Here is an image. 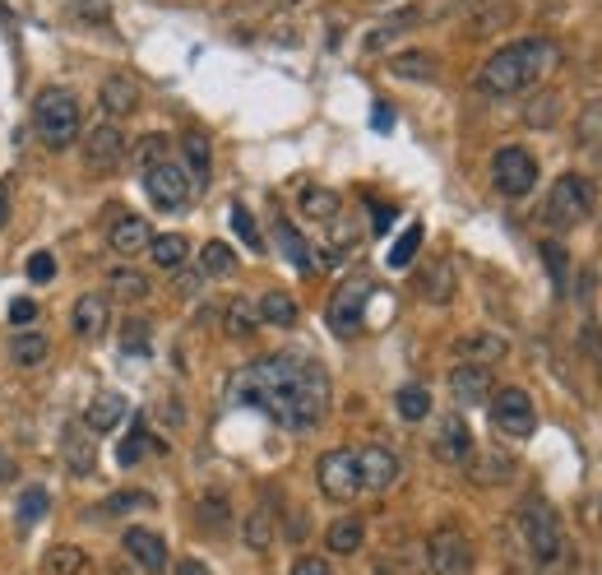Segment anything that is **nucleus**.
I'll return each mask as SVG.
<instances>
[{"instance_id": "f257e3e1", "label": "nucleus", "mask_w": 602, "mask_h": 575, "mask_svg": "<svg viewBox=\"0 0 602 575\" xmlns=\"http://www.w3.org/2000/svg\"><path fill=\"white\" fill-rule=\"evenodd\" d=\"M232 404L270 413L283 432H316L329 413V376L302 352H270L232 376Z\"/></svg>"}, {"instance_id": "f03ea898", "label": "nucleus", "mask_w": 602, "mask_h": 575, "mask_svg": "<svg viewBox=\"0 0 602 575\" xmlns=\"http://www.w3.org/2000/svg\"><path fill=\"white\" fill-rule=\"evenodd\" d=\"M556 61H561L556 42L519 37V42H510V47H501L496 56H486V65L478 70V88L486 98H515V94H524V88L543 84L556 70Z\"/></svg>"}, {"instance_id": "7ed1b4c3", "label": "nucleus", "mask_w": 602, "mask_h": 575, "mask_svg": "<svg viewBox=\"0 0 602 575\" xmlns=\"http://www.w3.org/2000/svg\"><path fill=\"white\" fill-rule=\"evenodd\" d=\"M33 130L37 140L47 149H70L79 135H84V121H79V102L70 88H47V94H37L33 102Z\"/></svg>"}, {"instance_id": "20e7f679", "label": "nucleus", "mask_w": 602, "mask_h": 575, "mask_svg": "<svg viewBox=\"0 0 602 575\" xmlns=\"http://www.w3.org/2000/svg\"><path fill=\"white\" fill-rule=\"evenodd\" d=\"M593 214V182H584V176H556L551 191H547V200L538 209V224L551 228V232H566L574 224H584V218Z\"/></svg>"}, {"instance_id": "39448f33", "label": "nucleus", "mask_w": 602, "mask_h": 575, "mask_svg": "<svg viewBox=\"0 0 602 575\" xmlns=\"http://www.w3.org/2000/svg\"><path fill=\"white\" fill-rule=\"evenodd\" d=\"M515 524H519V539L528 543V552H533V562H538V566H551L556 557H561V520L551 516V506L543 497H528L519 506Z\"/></svg>"}, {"instance_id": "423d86ee", "label": "nucleus", "mask_w": 602, "mask_h": 575, "mask_svg": "<svg viewBox=\"0 0 602 575\" xmlns=\"http://www.w3.org/2000/svg\"><path fill=\"white\" fill-rule=\"evenodd\" d=\"M144 195H149V200L158 205L163 214H182V209H190L195 186H190L186 167L167 153V159H158V163H149V167H144Z\"/></svg>"}, {"instance_id": "0eeeda50", "label": "nucleus", "mask_w": 602, "mask_h": 575, "mask_svg": "<svg viewBox=\"0 0 602 575\" xmlns=\"http://www.w3.org/2000/svg\"><path fill=\"white\" fill-rule=\"evenodd\" d=\"M366 302H371V279H366V274L343 279V283H339V293L329 297L325 325H329L339 339H352L357 329H362V321H366Z\"/></svg>"}, {"instance_id": "6e6552de", "label": "nucleus", "mask_w": 602, "mask_h": 575, "mask_svg": "<svg viewBox=\"0 0 602 575\" xmlns=\"http://www.w3.org/2000/svg\"><path fill=\"white\" fill-rule=\"evenodd\" d=\"M492 186L501 195H510V200H519V195L538 186V159H533L524 144H501L492 153Z\"/></svg>"}, {"instance_id": "1a4fd4ad", "label": "nucleus", "mask_w": 602, "mask_h": 575, "mask_svg": "<svg viewBox=\"0 0 602 575\" xmlns=\"http://www.w3.org/2000/svg\"><path fill=\"white\" fill-rule=\"evenodd\" d=\"M492 427L501 436H515V441H528L533 427H538V413H533V400H528V390L519 386H505L492 394Z\"/></svg>"}, {"instance_id": "9d476101", "label": "nucleus", "mask_w": 602, "mask_h": 575, "mask_svg": "<svg viewBox=\"0 0 602 575\" xmlns=\"http://www.w3.org/2000/svg\"><path fill=\"white\" fill-rule=\"evenodd\" d=\"M316 482L329 501H352L362 492V469H357V451H325L316 464Z\"/></svg>"}, {"instance_id": "9b49d317", "label": "nucleus", "mask_w": 602, "mask_h": 575, "mask_svg": "<svg viewBox=\"0 0 602 575\" xmlns=\"http://www.w3.org/2000/svg\"><path fill=\"white\" fill-rule=\"evenodd\" d=\"M79 144H84V167L94 172H117L125 159V130L117 121H98L94 130H84Z\"/></svg>"}, {"instance_id": "f8f14e48", "label": "nucleus", "mask_w": 602, "mask_h": 575, "mask_svg": "<svg viewBox=\"0 0 602 575\" xmlns=\"http://www.w3.org/2000/svg\"><path fill=\"white\" fill-rule=\"evenodd\" d=\"M427 562H431V575H468L473 571V547H468L459 529H436L427 543Z\"/></svg>"}, {"instance_id": "ddd939ff", "label": "nucleus", "mask_w": 602, "mask_h": 575, "mask_svg": "<svg viewBox=\"0 0 602 575\" xmlns=\"http://www.w3.org/2000/svg\"><path fill=\"white\" fill-rule=\"evenodd\" d=\"M357 469H362V492H390L398 474H404V464L390 446H366L357 451Z\"/></svg>"}, {"instance_id": "4468645a", "label": "nucleus", "mask_w": 602, "mask_h": 575, "mask_svg": "<svg viewBox=\"0 0 602 575\" xmlns=\"http://www.w3.org/2000/svg\"><path fill=\"white\" fill-rule=\"evenodd\" d=\"M492 367H478V362H459L450 371V394H455V404L463 409H473V404H486L492 400Z\"/></svg>"}, {"instance_id": "2eb2a0df", "label": "nucleus", "mask_w": 602, "mask_h": 575, "mask_svg": "<svg viewBox=\"0 0 602 575\" xmlns=\"http://www.w3.org/2000/svg\"><path fill=\"white\" fill-rule=\"evenodd\" d=\"M107 325H111V306L102 293H79L75 297V312H70V329L84 339V344H94L107 335Z\"/></svg>"}, {"instance_id": "dca6fc26", "label": "nucleus", "mask_w": 602, "mask_h": 575, "mask_svg": "<svg viewBox=\"0 0 602 575\" xmlns=\"http://www.w3.org/2000/svg\"><path fill=\"white\" fill-rule=\"evenodd\" d=\"M125 413H130V404H125L121 390H98L94 400H88V409H84V427L94 436H107V432H117L125 423Z\"/></svg>"}, {"instance_id": "f3484780", "label": "nucleus", "mask_w": 602, "mask_h": 575, "mask_svg": "<svg viewBox=\"0 0 602 575\" xmlns=\"http://www.w3.org/2000/svg\"><path fill=\"white\" fill-rule=\"evenodd\" d=\"M61 455H65V464H70L75 478H88V474L98 469L94 432H88L84 423H65V432H61Z\"/></svg>"}, {"instance_id": "a211bd4d", "label": "nucleus", "mask_w": 602, "mask_h": 575, "mask_svg": "<svg viewBox=\"0 0 602 575\" xmlns=\"http://www.w3.org/2000/svg\"><path fill=\"white\" fill-rule=\"evenodd\" d=\"M121 547H125L130 557H135L149 575H163V571H167V543L153 534V529H125V534H121Z\"/></svg>"}, {"instance_id": "6ab92c4d", "label": "nucleus", "mask_w": 602, "mask_h": 575, "mask_svg": "<svg viewBox=\"0 0 602 575\" xmlns=\"http://www.w3.org/2000/svg\"><path fill=\"white\" fill-rule=\"evenodd\" d=\"M436 455L445 464H468L473 459V432H468V423L455 413V417H440V432H436Z\"/></svg>"}, {"instance_id": "aec40b11", "label": "nucleus", "mask_w": 602, "mask_h": 575, "mask_svg": "<svg viewBox=\"0 0 602 575\" xmlns=\"http://www.w3.org/2000/svg\"><path fill=\"white\" fill-rule=\"evenodd\" d=\"M102 112H107V121H117V117H130L140 107V84L130 79V75H107V84H102Z\"/></svg>"}, {"instance_id": "412c9836", "label": "nucleus", "mask_w": 602, "mask_h": 575, "mask_svg": "<svg viewBox=\"0 0 602 575\" xmlns=\"http://www.w3.org/2000/svg\"><path fill=\"white\" fill-rule=\"evenodd\" d=\"M182 167L190 176V186H209V176H214V149L209 140L199 135V130H190V135L182 140Z\"/></svg>"}, {"instance_id": "4be33fe9", "label": "nucleus", "mask_w": 602, "mask_h": 575, "mask_svg": "<svg viewBox=\"0 0 602 575\" xmlns=\"http://www.w3.org/2000/svg\"><path fill=\"white\" fill-rule=\"evenodd\" d=\"M111 251L117 256H140V251H149V241H153V228L144 224V218H117V224H111Z\"/></svg>"}, {"instance_id": "5701e85b", "label": "nucleus", "mask_w": 602, "mask_h": 575, "mask_svg": "<svg viewBox=\"0 0 602 575\" xmlns=\"http://www.w3.org/2000/svg\"><path fill=\"white\" fill-rule=\"evenodd\" d=\"M459 352H463L468 362H478V367H492V362H501L505 352H510V344L501 335H486V329H478V335H463L459 339Z\"/></svg>"}, {"instance_id": "b1692460", "label": "nucleus", "mask_w": 602, "mask_h": 575, "mask_svg": "<svg viewBox=\"0 0 602 575\" xmlns=\"http://www.w3.org/2000/svg\"><path fill=\"white\" fill-rule=\"evenodd\" d=\"M362 539H366V524L357 520V516H343V520H333V524H329L325 547L333 552V557H352V552L362 547Z\"/></svg>"}, {"instance_id": "393cba45", "label": "nucleus", "mask_w": 602, "mask_h": 575, "mask_svg": "<svg viewBox=\"0 0 602 575\" xmlns=\"http://www.w3.org/2000/svg\"><path fill=\"white\" fill-rule=\"evenodd\" d=\"M417 293L427 297V302H450L455 297V270H450V260H436V264H427L422 270V279H417Z\"/></svg>"}, {"instance_id": "a878e982", "label": "nucleus", "mask_w": 602, "mask_h": 575, "mask_svg": "<svg viewBox=\"0 0 602 575\" xmlns=\"http://www.w3.org/2000/svg\"><path fill=\"white\" fill-rule=\"evenodd\" d=\"M149 256H153V264H158V270H182L186 256H190V241H186L182 232H163V237L153 232Z\"/></svg>"}, {"instance_id": "bb28decb", "label": "nucleus", "mask_w": 602, "mask_h": 575, "mask_svg": "<svg viewBox=\"0 0 602 575\" xmlns=\"http://www.w3.org/2000/svg\"><path fill=\"white\" fill-rule=\"evenodd\" d=\"M255 312H260V325H278V329H293L297 325V302H293V293H278V288H274V293H264L260 297V306H255Z\"/></svg>"}, {"instance_id": "cd10ccee", "label": "nucleus", "mask_w": 602, "mask_h": 575, "mask_svg": "<svg viewBox=\"0 0 602 575\" xmlns=\"http://www.w3.org/2000/svg\"><path fill=\"white\" fill-rule=\"evenodd\" d=\"M274 237H278V251H283L287 260H293V264H297V270H302V274H310V270H316V256H310V251H306V241H302V232H297L293 224H287V218H283V214L274 218Z\"/></svg>"}, {"instance_id": "c85d7f7f", "label": "nucleus", "mask_w": 602, "mask_h": 575, "mask_svg": "<svg viewBox=\"0 0 602 575\" xmlns=\"http://www.w3.org/2000/svg\"><path fill=\"white\" fill-rule=\"evenodd\" d=\"M107 293L117 302H144L149 297V279L140 270H130V264H117V270L107 274Z\"/></svg>"}, {"instance_id": "c756f323", "label": "nucleus", "mask_w": 602, "mask_h": 575, "mask_svg": "<svg viewBox=\"0 0 602 575\" xmlns=\"http://www.w3.org/2000/svg\"><path fill=\"white\" fill-rule=\"evenodd\" d=\"M579 135H574V144H579V153H589V159H602V102H589L584 112H579Z\"/></svg>"}, {"instance_id": "7c9ffc66", "label": "nucleus", "mask_w": 602, "mask_h": 575, "mask_svg": "<svg viewBox=\"0 0 602 575\" xmlns=\"http://www.w3.org/2000/svg\"><path fill=\"white\" fill-rule=\"evenodd\" d=\"M390 75H398V79H436L440 75V61L431 52H398L390 61Z\"/></svg>"}, {"instance_id": "2f4dec72", "label": "nucleus", "mask_w": 602, "mask_h": 575, "mask_svg": "<svg viewBox=\"0 0 602 575\" xmlns=\"http://www.w3.org/2000/svg\"><path fill=\"white\" fill-rule=\"evenodd\" d=\"M47 335H37V329H24V335H14L10 339V362L14 367H37V362H47Z\"/></svg>"}, {"instance_id": "473e14b6", "label": "nucleus", "mask_w": 602, "mask_h": 575, "mask_svg": "<svg viewBox=\"0 0 602 575\" xmlns=\"http://www.w3.org/2000/svg\"><path fill=\"white\" fill-rule=\"evenodd\" d=\"M237 270V256L228 241H205V256H199V274L205 279H222V274H232Z\"/></svg>"}, {"instance_id": "72a5a7b5", "label": "nucleus", "mask_w": 602, "mask_h": 575, "mask_svg": "<svg viewBox=\"0 0 602 575\" xmlns=\"http://www.w3.org/2000/svg\"><path fill=\"white\" fill-rule=\"evenodd\" d=\"M241 534H247V547L251 552H264L274 543V516H270V506H260V511L247 516V524H241Z\"/></svg>"}, {"instance_id": "f704fd0d", "label": "nucleus", "mask_w": 602, "mask_h": 575, "mask_svg": "<svg viewBox=\"0 0 602 575\" xmlns=\"http://www.w3.org/2000/svg\"><path fill=\"white\" fill-rule=\"evenodd\" d=\"M394 409H398V417H404V423H422V417L431 413V394L422 390V386H404L394 394Z\"/></svg>"}, {"instance_id": "c9c22d12", "label": "nucleus", "mask_w": 602, "mask_h": 575, "mask_svg": "<svg viewBox=\"0 0 602 575\" xmlns=\"http://www.w3.org/2000/svg\"><path fill=\"white\" fill-rule=\"evenodd\" d=\"M47 575H88V557L79 547H70V543H61V547H52L47 552Z\"/></svg>"}, {"instance_id": "e433bc0d", "label": "nucleus", "mask_w": 602, "mask_h": 575, "mask_svg": "<svg viewBox=\"0 0 602 575\" xmlns=\"http://www.w3.org/2000/svg\"><path fill=\"white\" fill-rule=\"evenodd\" d=\"M228 335L232 339H247V335H255V325H260V312H255V302H247V297H237V302H228Z\"/></svg>"}, {"instance_id": "4c0bfd02", "label": "nucleus", "mask_w": 602, "mask_h": 575, "mask_svg": "<svg viewBox=\"0 0 602 575\" xmlns=\"http://www.w3.org/2000/svg\"><path fill=\"white\" fill-rule=\"evenodd\" d=\"M510 19H515V6H510V0H496V6H486L482 14H473V24H468V33H473V37H486V33L505 29Z\"/></svg>"}, {"instance_id": "58836bf2", "label": "nucleus", "mask_w": 602, "mask_h": 575, "mask_svg": "<svg viewBox=\"0 0 602 575\" xmlns=\"http://www.w3.org/2000/svg\"><path fill=\"white\" fill-rule=\"evenodd\" d=\"M302 214L306 218H339V195L325 186H310V191H302Z\"/></svg>"}, {"instance_id": "ea45409f", "label": "nucleus", "mask_w": 602, "mask_h": 575, "mask_svg": "<svg viewBox=\"0 0 602 575\" xmlns=\"http://www.w3.org/2000/svg\"><path fill=\"white\" fill-rule=\"evenodd\" d=\"M417 247H422V224H413V228L390 247V270H408L413 256H417Z\"/></svg>"}, {"instance_id": "a19ab883", "label": "nucleus", "mask_w": 602, "mask_h": 575, "mask_svg": "<svg viewBox=\"0 0 602 575\" xmlns=\"http://www.w3.org/2000/svg\"><path fill=\"white\" fill-rule=\"evenodd\" d=\"M232 228H237V237L247 241V247H251L255 256H264V237H260V228H255V218H251L247 205H237V209H232Z\"/></svg>"}, {"instance_id": "79ce46f5", "label": "nucleus", "mask_w": 602, "mask_h": 575, "mask_svg": "<svg viewBox=\"0 0 602 575\" xmlns=\"http://www.w3.org/2000/svg\"><path fill=\"white\" fill-rule=\"evenodd\" d=\"M144 451H149V432L144 427H135L125 441H121V451H117V459H121V469H135V464L144 459Z\"/></svg>"}, {"instance_id": "37998d69", "label": "nucleus", "mask_w": 602, "mask_h": 575, "mask_svg": "<svg viewBox=\"0 0 602 575\" xmlns=\"http://www.w3.org/2000/svg\"><path fill=\"white\" fill-rule=\"evenodd\" d=\"M42 511H47V488H29L24 497H19V524L42 520Z\"/></svg>"}, {"instance_id": "c03bdc74", "label": "nucleus", "mask_w": 602, "mask_h": 575, "mask_svg": "<svg viewBox=\"0 0 602 575\" xmlns=\"http://www.w3.org/2000/svg\"><path fill=\"white\" fill-rule=\"evenodd\" d=\"M24 274H29L33 283H52V279H56V256H52V251H33L29 264H24Z\"/></svg>"}, {"instance_id": "a18cd8bd", "label": "nucleus", "mask_w": 602, "mask_h": 575, "mask_svg": "<svg viewBox=\"0 0 602 575\" xmlns=\"http://www.w3.org/2000/svg\"><path fill=\"white\" fill-rule=\"evenodd\" d=\"M121 348L130 352V358H149V325H144V321H130Z\"/></svg>"}, {"instance_id": "49530a36", "label": "nucleus", "mask_w": 602, "mask_h": 575, "mask_svg": "<svg viewBox=\"0 0 602 575\" xmlns=\"http://www.w3.org/2000/svg\"><path fill=\"white\" fill-rule=\"evenodd\" d=\"M144 506H153L149 492H111V497H107V511H111V516H121V511H144Z\"/></svg>"}, {"instance_id": "de8ad7c7", "label": "nucleus", "mask_w": 602, "mask_h": 575, "mask_svg": "<svg viewBox=\"0 0 602 575\" xmlns=\"http://www.w3.org/2000/svg\"><path fill=\"white\" fill-rule=\"evenodd\" d=\"M33 321H37V302L14 297V302H10V325H14V329H29Z\"/></svg>"}, {"instance_id": "09e8293b", "label": "nucleus", "mask_w": 602, "mask_h": 575, "mask_svg": "<svg viewBox=\"0 0 602 575\" xmlns=\"http://www.w3.org/2000/svg\"><path fill=\"white\" fill-rule=\"evenodd\" d=\"M158 159H167V144H163V140H144V144L135 149V163H140V167L158 163Z\"/></svg>"}, {"instance_id": "8fccbe9b", "label": "nucleus", "mask_w": 602, "mask_h": 575, "mask_svg": "<svg viewBox=\"0 0 602 575\" xmlns=\"http://www.w3.org/2000/svg\"><path fill=\"white\" fill-rule=\"evenodd\" d=\"M199 516H205L209 524H222V520H228V501H222V497H205V501H199Z\"/></svg>"}, {"instance_id": "3c124183", "label": "nucleus", "mask_w": 602, "mask_h": 575, "mask_svg": "<svg viewBox=\"0 0 602 575\" xmlns=\"http://www.w3.org/2000/svg\"><path fill=\"white\" fill-rule=\"evenodd\" d=\"M293 575H333L325 557H297L293 562Z\"/></svg>"}, {"instance_id": "603ef678", "label": "nucleus", "mask_w": 602, "mask_h": 575, "mask_svg": "<svg viewBox=\"0 0 602 575\" xmlns=\"http://www.w3.org/2000/svg\"><path fill=\"white\" fill-rule=\"evenodd\" d=\"M10 200H14V186H10V182H0V228L10 224Z\"/></svg>"}, {"instance_id": "864d4df0", "label": "nucleus", "mask_w": 602, "mask_h": 575, "mask_svg": "<svg viewBox=\"0 0 602 575\" xmlns=\"http://www.w3.org/2000/svg\"><path fill=\"white\" fill-rule=\"evenodd\" d=\"M6 478H14V459H10L6 446H0V482H6Z\"/></svg>"}, {"instance_id": "5fc2aeb1", "label": "nucleus", "mask_w": 602, "mask_h": 575, "mask_svg": "<svg viewBox=\"0 0 602 575\" xmlns=\"http://www.w3.org/2000/svg\"><path fill=\"white\" fill-rule=\"evenodd\" d=\"M390 224H394V209H385V205H381V209H375V232H385Z\"/></svg>"}, {"instance_id": "6e6d98bb", "label": "nucleus", "mask_w": 602, "mask_h": 575, "mask_svg": "<svg viewBox=\"0 0 602 575\" xmlns=\"http://www.w3.org/2000/svg\"><path fill=\"white\" fill-rule=\"evenodd\" d=\"M176 575H209V566H199V562H182V566H176Z\"/></svg>"}, {"instance_id": "4d7b16f0", "label": "nucleus", "mask_w": 602, "mask_h": 575, "mask_svg": "<svg viewBox=\"0 0 602 575\" xmlns=\"http://www.w3.org/2000/svg\"><path fill=\"white\" fill-rule=\"evenodd\" d=\"M390 121H394V112H390V107H375V126H381V130H385Z\"/></svg>"}, {"instance_id": "13d9d810", "label": "nucleus", "mask_w": 602, "mask_h": 575, "mask_svg": "<svg viewBox=\"0 0 602 575\" xmlns=\"http://www.w3.org/2000/svg\"><path fill=\"white\" fill-rule=\"evenodd\" d=\"M274 6H297V0H274Z\"/></svg>"}]
</instances>
